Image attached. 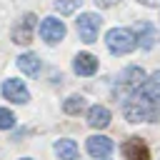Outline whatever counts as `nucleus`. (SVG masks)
Segmentation results:
<instances>
[{
	"instance_id": "1",
	"label": "nucleus",
	"mask_w": 160,
	"mask_h": 160,
	"mask_svg": "<svg viewBox=\"0 0 160 160\" xmlns=\"http://www.w3.org/2000/svg\"><path fill=\"white\" fill-rule=\"evenodd\" d=\"M122 115L130 122L160 120V70L145 75V80L122 100Z\"/></svg>"
},
{
	"instance_id": "2",
	"label": "nucleus",
	"mask_w": 160,
	"mask_h": 160,
	"mask_svg": "<svg viewBox=\"0 0 160 160\" xmlns=\"http://www.w3.org/2000/svg\"><path fill=\"white\" fill-rule=\"evenodd\" d=\"M145 80V70L142 68H138V65H130V68H125L120 75H118V80H115V85H112V98L118 100V102H122L140 82Z\"/></svg>"
},
{
	"instance_id": "3",
	"label": "nucleus",
	"mask_w": 160,
	"mask_h": 160,
	"mask_svg": "<svg viewBox=\"0 0 160 160\" xmlns=\"http://www.w3.org/2000/svg\"><path fill=\"white\" fill-rule=\"evenodd\" d=\"M105 45H108V50L112 55H128V52H132L138 48L135 38H132V30H128V28H112V30H108Z\"/></svg>"
},
{
	"instance_id": "4",
	"label": "nucleus",
	"mask_w": 160,
	"mask_h": 160,
	"mask_svg": "<svg viewBox=\"0 0 160 160\" xmlns=\"http://www.w3.org/2000/svg\"><path fill=\"white\" fill-rule=\"evenodd\" d=\"M75 25H78V35H80L82 42H95L98 32H100V25H102V18L95 15V12H80Z\"/></svg>"
},
{
	"instance_id": "5",
	"label": "nucleus",
	"mask_w": 160,
	"mask_h": 160,
	"mask_svg": "<svg viewBox=\"0 0 160 160\" xmlns=\"http://www.w3.org/2000/svg\"><path fill=\"white\" fill-rule=\"evenodd\" d=\"M35 28H38V18L32 12H25L15 25H12V42L18 45H30L32 42V35H35Z\"/></svg>"
},
{
	"instance_id": "6",
	"label": "nucleus",
	"mask_w": 160,
	"mask_h": 160,
	"mask_svg": "<svg viewBox=\"0 0 160 160\" xmlns=\"http://www.w3.org/2000/svg\"><path fill=\"white\" fill-rule=\"evenodd\" d=\"M65 32H68V28H65V22L62 20H58V18H42V22H40V38L48 42V45H58L62 38H65Z\"/></svg>"
},
{
	"instance_id": "7",
	"label": "nucleus",
	"mask_w": 160,
	"mask_h": 160,
	"mask_svg": "<svg viewBox=\"0 0 160 160\" xmlns=\"http://www.w3.org/2000/svg\"><path fill=\"white\" fill-rule=\"evenodd\" d=\"M2 95H5V100L15 102V105H25V102L30 100V92H28L25 82L18 80V78H8V80L2 82Z\"/></svg>"
},
{
	"instance_id": "8",
	"label": "nucleus",
	"mask_w": 160,
	"mask_h": 160,
	"mask_svg": "<svg viewBox=\"0 0 160 160\" xmlns=\"http://www.w3.org/2000/svg\"><path fill=\"white\" fill-rule=\"evenodd\" d=\"M72 70L82 78H90V75L98 72V58L92 52H78L72 58Z\"/></svg>"
},
{
	"instance_id": "9",
	"label": "nucleus",
	"mask_w": 160,
	"mask_h": 160,
	"mask_svg": "<svg viewBox=\"0 0 160 160\" xmlns=\"http://www.w3.org/2000/svg\"><path fill=\"white\" fill-rule=\"evenodd\" d=\"M132 38H135V45H140L142 50H150L155 45V28L148 20H140L132 30Z\"/></svg>"
},
{
	"instance_id": "10",
	"label": "nucleus",
	"mask_w": 160,
	"mask_h": 160,
	"mask_svg": "<svg viewBox=\"0 0 160 160\" xmlns=\"http://www.w3.org/2000/svg\"><path fill=\"white\" fill-rule=\"evenodd\" d=\"M112 140L108 138V135H90L88 138V152L92 155V158H108L110 152H112Z\"/></svg>"
},
{
	"instance_id": "11",
	"label": "nucleus",
	"mask_w": 160,
	"mask_h": 160,
	"mask_svg": "<svg viewBox=\"0 0 160 160\" xmlns=\"http://www.w3.org/2000/svg\"><path fill=\"white\" fill-rule=\"evenodd\" d=\"M122 155L128 160H150V152H148V145L142 138H130L122 142Z\"/></svg>"
},
{
	"instance_id": "12",
	"label": "nucleus",
	"mask_w": 160,
	"mask_h": 160,
	"mask_svg": "<svg viewBox=\"0 0 160 160\" xmlns=\"http://www.w3.org/2000/svg\"><path fill=\"white\" fill-rule=\"evenodd\" d=\"M88 125L95 128V130L108 128V125H110V110H108L105 105H92V108L88 110Z\"/></svg>"
},
{
	"instance_id": "13",
	"label": "nucleus",
	"mask_w": 160,
	"mask_h": 160,
	"mask_svg": "<svg viewBox=\"0 0 160 160\" xmlns=\"http://www.w3.org/2000/svg\"><path fill=\"white\" fill-rule=\"evenodd\" d=\"M18 68L25 72V75H30V78H35L38 72H40V68H42V62H40V58L35 55V52H22L20 58H18Z\"/></svg>"
},
{
	"instance_id": "14",
	"label": "nucleus",
	"mask_w": 160,
	"mask_h": 160,
	"mask_svg": "<svg viewBox=\"0 0 160 160\" xmlns=\"http://www.w3.org/2000/svg\"><path fill=\"white\" fill-rule=\"evenodd\" d=\"M55 155L60 160H78V145H75V140H70V138L58 140L55 142Z\"/></svg>"
},
{
	"instance_id": "15",
	"label": "nucleus",
	"mask_w": 160,
	"mask_h": 160,
	"mask_svg": "<svg viewBox=\"0 0 160 160\" xmlns=\"http://www.w3.org/2000/svg\"><path fill=\"white\" fill-rule=\"evenodd\" d=\"M62 110L68 115H78L80 110H85V98L82 95H70L65 102H62Z\"/></svg>"
},
{
	"instance_id": "16",
	"label": "nucleus",
	"mask_w": 160,
	"mask_h": 160,
	"mask_svg": "<svg viewBox=\"0 0 160 160\" xmlns=\"http://www.w3.org/2000/svg\"><path fill=\"white\" fill-rule=\"evenodd\" d=\"M80 2H82V0H55L52 5H55V10H58L60 15H72V12L80 8Z\"/></svg>"
},
{
	"instance_id": "17",
	"label": "nucleus",
	"mask_w": 160,
	"mask_h": 160,
	"mask_svg": "<svg viewBox=\"0 0 160 160\" xmlns=\"http://www.w3.org/2000/svg\"><path fill=\"white\" fill-rule=\"evenodd\" d=\"M15 125V115L8 108H0V130H10Z\"/></svg>"
},
{
	"instance_id": "18",
	"label": "nucleus",
	"mask_w": 160,
	"mask_h": 160,
	"mask_svg": "<svg viewBox=\"0 0 160 160\" xmlns=\"http://www.w3.org/2000/svg\"><path fill=\"white\" fill-rule=\"evenodd\" d=\"M120 0H95V5L100 8V10H105V8H115Z\"/></svg>"
},
{
	"instance_id": "19",
	"label": "nucleus",
	"mask_w": 160,
	"mask_h": 160,
	"mask_svg": "<svg viewBox=\"0 0 160 160\" xmlns=\"http://www.w3.org/2000/svg\"><path fill=\"white\" fill-rule=\"evenodd\" d=\"M20 160H32V158H20Z\"/></svg>"
}]
</instances>
